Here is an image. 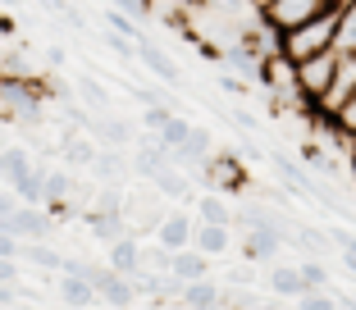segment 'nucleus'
Here are the masks:
<instances>
[{
    "instance_id": "nucleus-1",
    "label": "nucleus",
    "mask_w": 356,
    "mask_h": 310,
    "mask_svg": "<svg viewBox=\"0 0 356 310\" xmlns=\"http://www.w3.org/2000/svg\"><path fill=\"white\" fill-rule=\"evenodd\" d=\"M334 32H338V10H325V14H315V19L297 23V28L279 32V55L302 64L320 51H334Z\"/></svg>"
},
{
    "instance_id": "nucleus-2",
    "label": "nucleus",
    "mask_w": 356,
    "mask_h": 310,
    "mask_svg": "<svg viewBox=\"0 0 356 310\" xmlns=\"http://www.w3.org/2000/svg\"><path fill=\"white\" fill-rule=\"evenodd\" d=\"M197 183L206 187V192H224V197H233V192L247 187V165H242V155H210L206 165L197 169Z\"/></svg>"
},
{
    "instance_id": "nucleus-3",
    "label": "nucleus",
    "mask_w": 356,
    "mask_h": 310,
    "mask_svg": "<svg viewBox=\"0 0 356 310\" xmlns=\"http://www.w3.org/2000/svg\"><path fill=\"white\" fill-rule=\"evenodd\" d=\"M334 64H338V51H320V55H311V60L297 64V83H302L306 110H315L320 96L329 92V83H334Z\"/></svg>"
},
{
    "instance_id": "nucleus-4",
    "label": "nucleus",
    "mask_w": 356,
    "mask_h": 310,
    "mask_svg": "<svg viewBox=\"0 0 356 310\" xmlns=\"http://www.w3.org/2000/svg\"><path fill=\"white\" fill-rule=\"evenodd\" d=\"M352 92H356V55H343V51H338L334 83H329V92L320 96V105L311 110V119H334V114H338V105H343Z\"/></svg>"
},
{
    "instance_id": "nucleus-5",
    "label": "nucleus",
    "mask_w": 356,
    "mask_h": 310,
    "mask_svg": "<svg viewBox=\"0 0 356 310\" xmlns=\"http://www.w3.org/2000/svg\"><path fill=\"white\" fill-rule=\"evenodd\" d=\"M325 10H338V0H274L261 19L270 23L274 32H288V28H297V23L315 19V14H325Z\"/></svg>"
},
{
    "instance_id": "nucleus-6",
    "label": "nucleus",
    "mask_w": 356,
    "mask_h": 310,
    "mask_svg": "<svg viewBox=\"0 0 356 310\" xmlns=\"http://www.w3.org/2000/svg\"><path fill=\"white\" fill-rule=\"evenodd\" d=\"M5 228H10L19 242H51L55 215L46 206H23V201H19V210L10 215V224H5Z\"/></svg>"
},
{
    "instance_id": "nucleus-7",
    "label": "nucleus",
    "mask_w": 356,
    "mask_h": 310,
    "mask_svg": "<svg viewBox=\"0 0 356 310\" xmlns=\"http://www.w3.org/2000/svg\"><path fill=\"white\" fill-rule=\"evenodd\" d=\"M270 165H274V178H279L288 192H297V197H325V192H320V183L311 178V165L293 160L288 151H270Z\"/></svg>"
},
{
    "instance_id": "nucleus-8",
    "label": "nucleus",
    "mask_w": 356,
    "mask_h": 310,
    "mask_svg": "<svg viewBox=\"0 0 356 310\" xmlns=\"http://www.w3.org/2000/svg\"><path fill=\"white\" fill-rule=\"evenodd\" d=\"M87 133H92L101 146H119V151H128V146L137 142L133 124H128V119H115V114H92V124H87Z\"/></svg>"
},
{
    "instance_id": "nucleus-9",
    "label": "nucleus",
    "mask_w": 356,
    "mask_h": 310,
    "mask_svg": "<svg viewBox=\"0 0 356 310\" xmlns=\"http://www.w3.org/2000/svg\"><path fill=\"white\" fill-rule=\"evenodd\" d=\"M137 60L147 64V69L156 73L165 87H183V69H178V60H169V51H160L156 42H147V37H142V42H137Z\"/></svg>"
},
{
    "instance_id": "nucleus-10",
    "label": "nucleus",
    "mask_w": 356,
    "mask_h": 310,
    "mask_svg": "<svg viewBox=\"0 0 356 310\" xmlns=\"http://www.w3.org/2000/svg\"><path fill=\"white\" fill-rule=\"evenodd\" d=\"M178 310H224V288H220V283H210V274H206V279L183 283Z\"/></svg>"
},
{
    "instance_id": "nucleus-11",
    "label": "nucleus",
    "mask_w": 356,
    "mask_h": 310,
    "mask_svg": "<svg viewBox=\"0 0 356 310\" xmlns=\"http://www.w3.org/2000/svg\"><path fill=\"white\" fill-rule=\"evenodd\" d=\"M192 228H197V219H192V215L169 210V215L160 219V228H156V242H160V247H169V251H183V247H192Z\"/></svg>"
},
{
    "instance_id": "nucleus-12",
    "label": "nucleus",
    "mask_w": 356,
    "mask_h": 310,
    "mask_svg": "<svg viewBox=\"0 0 356 310\" xmlns=\"http://www.w3.org/2000/svg\"><path fill=\"white\" fill-rule=\"evenodd\" d=\"M105 265L119 269V274H137V269H142V238H137V233H124L119 242H110V247H105Z\"/></svg>"
},
{
    "instance_id": "nucleus-13",
    "label": "nucleus",
    "mask_w": 356,
    "mask_h": 310,
    "mask_svg": "<svg viewBox=\"0 0 356 310\" xmlns=\"http://www.w3.org/2000/svg\"><path fill=\"white\" fill-rule=\"evenodd\" d=\"M151 187H156L165 201H197V187H192V174H183V169L165 165L156 178H151Z\"/></svg>"
},
{
    "instance_id": "nucleus-14",
    "label": "nucleus",
    "mask_w": 356,
    "mask_h": 310,
    "mask_svg": "<svg viewBox=\"0 0 356 310\" xmlns=\"http://www.w3.org/2000/svg\"><path fill=\"white\" fill-rule=\"evenodd\" d=\"M192 247L201 251V256H224V251L233 247V228L229 224H201L192 228Z\"/></svg>"
},
{
    "instance_id": "nucleus-15",
    "label": "nucleus",
    "mask_w": 356,
    "mask_h": 310,
    "mask_svg": "<svg viewBox=\"0 0 356 310\" xmlns=\"http://www.w3.org/2000/svg\"><path fill=\"white\" fill-rule=\"evenodd\" d=\"M288 233H270V228H252V233H247V242H242V256L247 260H274L279 256L283 247H288Z\"/></svg>"
},
{
    "instance_id": "nucleus-16",
    "label": "nucleus",
    "mask_w": 356,
    "mask_h": 310,
    "mask_svg": "<svg viewBox=\"0 0 356 310\" xmlns=\"http://www.w3.org/2000/svg\"><path fill=\"white\" fill-rule=\"evenodd\" d=\"M46 169H51V165H37V160H32L28 174L10 183V192L23 201V206H46Z\"/></svg>"
},
{
    "instance_id": "nucleus-17",
    "label": "nucleus",
    "mask_w": 356,
    "mask_h": 310,
    "mask_svg": "<svg viewBox=\"0 0 356 310\" xmlns=\"http://www.w3.org/2000/svg\"><path fill=\"white\" fill-rule=\"evenodd\" d=\"M169 274H178L183 283L206 279V274H210V256H201L197 247H183V251H174V265H169Z\"/></svg>"
},
{
    "instance_id": "nucleus-18",
    "label": "nucleus",
    "mask_w": 356,
    "mask_h": 310,
    "mask_svg": "<svg viewBox=\"0 0 356 310\" xmlns=\"http://www.w3.org/2000/svg\"><path fill=\"white\" fill-rule=\"evenodd\" d=\"M192 206H197V219H201V224H229L233 228V206L224 201V192H201Z\"/></svg>"
},
{
    "instance_id": "nucleus-19",
    "label": "nucleus",
    "mask_w": 356,
    "mask_h": 310,
    "mask_svg": "<svg viewBox=\"0 0 356 310\" xmlns=\"http://www.w3.org/2000/svg\"><path fill=\"white\" fill-rule=\"evenodd\" d=\"M270 292H274V297H302V292H306V279H302V265H274L270 269Z\"/></svg>"
},
{
    "instance_id": "nucleus-20",
    "label": "nucleus",
    "mask_w": 356,
    "mask_h": 310,
    "mask_svg": "<svg viewBox=\"0 0 356 310\" xmlns=\"http://www.w3.org/2000/svg\"><path fill=\"white\" fill-rule=\"evenodd\" d=\"M19 256L28 260L32 269H46V274H60V265H64V251H55L51 242H23ZM46 274H42V279H46Z\"/></svg>"
},
{
    "instance_id": "nucleus-21",
    "label": "nucleus",
    "mask_w": 356,
    "mask_h": 310,
    "mask_svg": "<svg viewBox=\"0 0 356 310\" xmlns=\"http://www.w3.org/2000/svg\"><path fill=\"white\" fill-rule=\"evenodd\" d=\"M32 169V151L28 146H5V151H0V183L10 187L14 178H23Z\"/></svg>"
},
{
    "instance_id": "nucleus-22",
    "label": "nucleus",
    "mask_w": 356,
    "mask_h": 310,
    "mask_svg": "<svg viewBox=\"0 0 356 310\" xmlns=\"http://www.w3.org/2000/svg\"><path fill=\"white\" fill-rule=\"evenodd\" d=\"M334 51L356 55V0L338 5V32H334Z\"/></svg>"
},
{
    "instance_id": "nucleus-23",
    "label": "nucleus",
    "mask_w": 356,
    "mask_h": 310,
    "mask_svg": "<svg viewBox=\"0 0 356 310\" xmlns=\"http://www.w3.org/2000/svg\"><path fill=\"white\" fill-rule=\"evenodd\" d=\"M60 297L69 301V306H92V301H101L83 274H60Z\"/></svg>"
},
{
    "instance_id": "nucleus-24",
    "label": "nucleus",
    "mask_w": 356,
    "mask_h": 310,
    "mask_svg": "<svg viewBox=\"0 0 356 310\" xmlns=\"http://www.w3.org/2000/svg\"><path fill=\"white\" fill-rule=\"evenodd\" d=\"M78 92H83V105L92 114H110V92H105V83L96 73H83V78H78Z\"/></svg>"
},
{
    "instance_id": "nucleus-25",
    "label": "nucleus",
    "mask_w": 356,
    "mask_h": 310,
    "mask_svg": "<svg viewBox=\"0 0 356 310\" xmlns=\"http://www.w3.org/2000/svg\"><path fill=\"white\" fill-rule=\"evenodd\" d=\"M74 183L78 178L69 174V169H46V206H60V201H69L74 197Z\"/></svg>"
},
{
    "instance_id": "nucleus-26",
    "label": "nucleus",
    "mask_w": 356,
    "mask_h": 310,
    "mask_svg": "<svg viewBox=\"0 0 356 310\" xmlns=\"http://www.w3.org/2000/svg\"><path fill=\"white\" fill-rule=\"evenodd\" d=\"M329 128H334V133L343 137L347 146H356V92L347 96L343 105H338V114H334V119H329Z\"/></svg>"
},
{
    "instance_id": "nucleus-27",
    "label": "nucleus",
    "mask_w": 356,
    "mask_h": 310,
    "mask_svg": "<svg viewBox=\"0 0 356 310\" xmlns=\"http://www.w3.org/2000/svg\"><path fill=\"white\" fill-rule=\"evenodd\" d=\"M105 28H110V32H119V37H133V42H142V23H137V19H128V14H124V10H115V5L105 10Z\"/></svg>"
},
{
    "instance_id": "nucleus-28",
    "label": "nucleus",
    "mask_w": 356,
    "mask_h": 310,
    "mask_svg": "<svg viewBox=\"0 0 356 310\" xmlns=\"http://www.w3.org/2000/svg\"><path fill=\"white\" fill-rule=\"evenodd\" d=\"M156 133H160V142H165V146H183V142H188V133H192V124L183 119V114H169Z\"/></svg>"
},
{
    "instance_id": "nucleus-29",
    "label": "nucleus",
    "mask_w": 356,
    "mask_h": 310,
    "mask_svg": "<svg viewBox=\"0 0 356 310\" xmlns=\"http://www.w3.org/2000/svg\"><path fill=\"white\" fill-rule=\"evenodd\" d=\"M142 265H147V269H156V274H169V265H174V251H169V247H160V242L151 238V247L142 242Z\"/></svg>"
},
{
    "instance_id": "nucleus-30",
    "label": "nucleus",
    "mask_w": 356,
    "mask_h": 310,
    "mask_svg": "<svg viewBox=\"0 0 356 310\" xmlns=\"http://www.w3.org/2000/svg\"><path fill=\"white\" fill-rule=\"evenodd\" d=\"M302 279H306V292H320V288H329V265L325 260H302Z\"/></svg>"
},
{
    "instance_id": "nucleus-31",
    "label": "nucleus",
    "mask_w": 356,
    "mask_h": 310,
    "mask_svg": "<svg viewBox=\"0 0 356 310\" xmlns=\"http://www.w3.org/2000/svg\"><path fill=\"white\" fill-rule=\"evenodd\" d=\"M297 310H338V301H334L329 288H320V292H302V297H297Z\"/></svg>"
},
{
    "instance_id": "nucleus-32",
    "label": "nucleus",
    "mask_w": 356,
    "mask_h": 310,
    "mask_svg": "<svg viewBox=\"0 0 356 310\" xmlns=\"http://www.w3.org/2000/svg\"><path fill=\"white\" fill-rule=\"evenodd\" d=\"M169 114H174V110H169L165 101H151V105H142V128H151V133H156V128L165 124Z\"/></svg>"
},
{
    "instance_id": "nucleus-33",
    "label": "nucleus",
    "mask_w": 356,
    "mask_h": 310,
    "mask_svg": "<svg viewBox=\"0 0 356 310\" xmlns=\"http://www.w3.org/2000/svg\"><path fill=\"white\" fill-rule=\"evenodd\" d=\"M220 87L233 96V101H247V96H252V83H242V78H233V73H224V78H220Z\"/></svg>"
},
{
    "instance_id": "nucleus-34",
    "label": "nucleus",
    "mask_w": 356,
    "mask_h": 310,
    "mask_svg": "<svg viewBox=\"0 0 356 310\" xmlns=\"http://www.w3.org/2000/svg\"><path fill=\"white\" fill-rule=\"evenodd\" d=\"M229 119L242 128V133H256V128H261V124H256V114L247 110V105H233V110H229Z\"/></svg>"
},
{
    "instance_id": "nucleus-35",
    "label": "nucleus",
    "mask_w": 356,
    "mask_h": 310,
    "mask_svg": "<svg viewBox=\"0 0 356 310\" xmlns=\"http://www.w3.org/2000/svg\"><path fill=\"white\" fill-rule=\"evenodd\" d=\"M14 210H19V197H14L10 187H0V228L10 224V215H14Z\"/></svg>"
},
{
    "instance_id": "nucleus-36",
    "label": "nucleus",
    "mask_w": 356,
    "mask_h": 310,
    "mask_svg": "<svg viewBox=\"0 0 356 310\" xmlns=\"http://www.w3.org/2000/svg\"><path fill=\"white\" fill-rule=\"evenodd\" d=\"M19 251H23V242L14 238L10 228H0V256H10V260H19Z\"/></svg>"
},
{
    "instance_id": "nucleus-37",
    "label": "nucleus",
    "mask_w": 356,
    "mask_h": 310,
    "mask_svg": "<svg viewBox=\"0 0 356 310\" xmlns=\"http://www.w3.org/2000/svg\"><path fill=\"white\" fill-rule=\"evenodd\" d=\"M242 160H252V165H261V160H270V151H265V146H256V142H242Z\"/></svg>"
},
{
    "instance_id": "nucleus-38",
    "label": "nucleus",
    "mask_w": 356,
    "mask_h": 310,
    "mask_svg": "<svg viewBox=\"0 0 356 310\" xmlns=\"http://www.w3.org/2000/svg\"><path fill=\"white\" fill-rule=\"evenodd\" d=\"M0 283H19V260L0 256Z\"/></svg>"
},
{
    "instance_id": "nucleus-39",
    "label": "nucleus",
    "mask_w": 356,
    "mask_h": 310,
    "mask_svg": "<svg viewBox=\"0 0 356 310\" xmlns=\"http://www.w3.org/2000/svg\"><path fill=\"white\" fill-rule=\"evenodd\" d=\"M64 60H69L64 46H51V51H46V64H51V69H64Z\"/></svg>"
},
{
    "instance_id": "nucleus-40",
    "label": "nucleus",
    "mask_w": 356,
    "mask_h": 310,
    "mask_svg": "<svg viewBox=\"0 0 356 310\" xmlns=\"http://www.w3.org/2000/svg\"><path fill=\"white\" fill-rule=\"evenodd\" d=\"M329 292H334L338 310H356V297H352V292H343V288H329Z\"/></svg>"
},
{
    "instance_id": "nucleus-41",
    "label": "nucleus",
    "mask_w": 356,
    "mask_h": 310,
    "mask_svg": "<svg viewBox=\"0 0 356 310\" xmlns=\"http://www.w3.org/2000/svg\"><path fill=\"white\" fill-rule=\"evenodd\" d=\"M42 5H46L51 14H64V10H69V0H42Z\"/></svg>"
},
{
    "instance_id": "nucleus-42",
    "label": "nucleus",
    "mask_w": 356,
    "mask_h": 310,
    "mask_svg": "<svg viewBox=\"0 0 356 310\" xmlns=\"http://www.w3.org/2000/svg\"><path fill=\"white\" fill-rule=\"evenodd\" d=\"M270 5H274V0H252V10H261V14L270 10Z\"/></svg>"
},
{
    "instance_id": "nucleus-43",
    "label": "nucleus",
    "mask_w": 356,
    "mask_h": 310,
    "mask_svg": "<svg viewBox=\"0 0 356 310\" xmlns=\"http://www.w3.org/2000/svg\"><path fill=\"white\" fill-rule=\"evenodd\" d=\"M14 5H19V0H0V10H14Z\"/></svg>"
},
{
    "instance_id": "nucleus-44",
    "label": "nucleus",
    "mask_w": 356,
    "mask_h": 310,
    "mask_svg": "<svg viewBox=\"0 0 356 310\" xmlns=\"http://www.w3.org/2000/svg\"><path fill=\"white\" fill-rule=\"evenodd\" d=\"M338 5H347V0H338Z\"/></svg>"
}]
</instances>
